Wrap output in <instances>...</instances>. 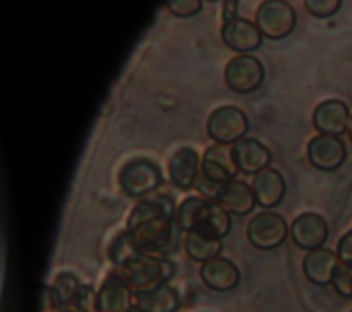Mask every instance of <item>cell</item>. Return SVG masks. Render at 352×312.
<instances>
[{
	"mask_svg": "<svg viewBox=\"0 0 352 312\" xmlns=\"http://www.w3.org/2000/svg\"><path fill=\"white\" fill-rule=\"evenodd\" d=\"M175 199L169 194H155L139 201L126 219V231L144 253L164 256L176 246L177 220Z\"/></svg>",
	"mask_w": 352,
	"mask_h": 312,
	"instance_id": "cell-1",
	"label": "cell"
},
{
	"mask_svg": "<svg viewBox=\"0 0 352 312\" xmlns=\"http://www.w3.org/2000/svg\"><path fill=\"white\" fill-rule=\"evenodd\" d=\"M177 225L182 231L198 232L206 236L221 239L231 231V214L213 202L201 197H187L177 206Z\"/></svg>",
	"mask_w": 352,
	"mask_h": 312,
	"instance_id": "cell-2",
	"label": "cell"
},
{
	"mask_svg": "<svg viewBox=\"0 0 352 312\" xmlns=\"http://www.w3.org/2000/svg\"><path fill=\"white\" fill-rule=\"evenodd\" d=\"M117 272L133 293H143L166 285L176 272V265L166 257L143 253Z\"/></svg>",
	"mask_w": 352,
	"mask_h": 312,
	"instance_id": "cell-3",
	"label": "cell"
},
{
	"mask_svg": "<svg viewBox=\"0 0 352 312\" xmlns=\"http://www.w3.org/2000/svg\"><path fill=\"white\" fill-rule=\"evenodd\" d=\"M121 191L129 198L146 197L164 183L161 168L148 158H132L126 161L117 176Z\"/></svg>",
	"mask_w": 352,
	"mask_h": 312,
	"instance_id": "cell-4",
	"label": "cell"
},
{
	"mask_svg": "<svg viewBox=\"0 0 352 312\" xmlns=\"http://www.w3.org/2000/svg\"><path fill=\"white\" fill-rule=\"evenodd\" d=\"M254 23L263 37L270 40H282L294 30L297 15L292 4L287 1L265 0L256 11Z\"/></svg>",
	"mask_w": 352,
	"mask_h": 312,
	"instance_id": "cell-5",
	"label": "cell"
},
{
	"mask_svg": "<svg viewBox=\"0 0 352 312\" xmlns=\"http://www.w3.org/2000/svg\"><path fill=\"white\" fill-rule=\"evenodd\" d=\"M249 131V120L236 106H220L214 109L206 121V133L221 146H232Z\"/></svg>",
	"mask_w": 352,
	"mask_h": 312,
	"instance_id": "cell-6",
	"label": "cell"
},
{
	"mask_svg": "<svg viewBox=\"0 0 352 312\" xmlns=\"http://www.w3.org/2000/svg\"><path fill=\"white\" fill-rule=\"evenodd\" d=\"M289 227L286 220L270 210L254 214L246 227L249 243L258 250H272L279 247L287 238Z\"/></svg>",
	"mask_w": 352,
	"mask_h": 312,
	"instance_id": "cell-7",
	"label": "cell"
},
{
	"mask_svg": "<svg viewBox=\"0 0 352 312\" xmlns=\"http://www.w3.org/2000/svg\"><path fill=\"white\" fill-rule=\"evenodd\" d=\"M263 63L253 55H238L231 58L224 67V81L236 93H252L264 81Z\"/></svg>",
	"mask_w": 352,
	"mask_h": 312,
	"instance_id": "cell-8",
	"label": "cell"
},
{
	"mask_svg": "<svg viewBox=\"0 0 352 312\" xmlns=\"http://www.w3.org/2000/svg\"><path fill=\"white\" fill-rule=\"evenodd\" d=\"M135 293L124 278L110 272L96 291V312H131L135 308Z\"/></svg>",
	"mask_w": 352,
	"mask_h": 312,
	"instance_id": "cell-9",
	"label": "cell"
},
{
	"mask_svg": "<svg viewBox=\"0 0 352 312\" xmlns=\"http://www.w3.org/2000/svg\"><path fill=\"white\" fill-rule=\"evenodd\" d=\"M307 155L314 168L323 172H333L345 162L346 146L340 136L318 135L308 142Z\"/></svg>",
	"mask_w": 352,
	"mask_h": 312,
	"instance_id": "cell-10",
	"label": "cell"
},
{
	"mask_svg": "<svg viewBox=\"0 0 352 312\" xmlns=\"http://www.w3.org/2000/svg\"><path fill=\"white\" fill-rule=\"evenodd\" d=\"M220 37L231 51L241 55H248L249 52L258 49L263 44V34L257 25L241 16L223 22Z\"/></svg>",
	"mask_w": 352,
	"mask_h": 312,
	"instance_id": "cell-11",
	"label": "cell"
},
{
	"mask_svg": "<svg viewBox=\"0 0 352 312\" xmlns=\"http://www.w3.org/2000/svg\"><path fill=\"white\" fill-rule=\"evenodd\" d=\"M238 172L231 155V147L221 144L206 147L201 159V175L206 181L214 186H223L235 180Z\"/></svg>",
	"mask_w": 352,
	"mask_h": 312,
	"instance_id": "cell-12",
	"label": "cell"
},
{
	"mask_svg": "<svg viewBox=\"0 0 352 312\" xmlns=\"http://www.w3.org/2000/svg\"><path fill=\"white\" fill-rule=\"evenodd\" d=\"M290 235L297 247L311 252L323 247L329 238V227L318 213L305 212L293 220Z\"/></svg>",
	"mask_w": 352,
	"mask_h": 312,
	"instance_id": "cell-13",
	"label": "cell"
},
{
	"mask_svg": "<svg viewBox=\"0 0 352 312\" xmlns=\"http://www.w3.org/2000/svg\"><path fill=\"white\" fill-rule=\"evenodd\" d=\"M231 155L239 172L243 175H257L268 168L271 151L254 137H242L231 146Z\"/></svg>",
	"mask_w": 352,
	"mask_h": 312,
	"instance_id": "cell-14",
	"label": "cell"
},
{
	"mask_svg": "<svg viewBox=\"0 0 352 312\" xmlns=\"http://www.w3.org/2000/svg\"><path fill=\"white\" fill-rule=\"evenodd\" d=\"M201 172L199 154L192 147H182L168 162V175L172 184L180 191H188L197 183Z\"/></svg>",
	"mask_w": 352,
	"mask_h": 312,
	"instance_id": "cell-15",
	"label": "cell"
},
{
	"mask_svg": "<svg viewBox=\"0 0 352 312\" xmlns=\"http://www.w3.org/2000/svg\"><path fill=\"white\" fill-rule=\"evenodd\" d=\"M349 117L346 103L340 99H329L316 106L312 122L320 135L341 136L346 132Z\"/></svg>",
	"mask_w": 352,
	"mask_h": 312,
	"instance_id": "cell-16",
	"label": "cell"
},
{
	"mask_svg": "<svg viewBox=\"0 0 352 312\" xmlns=\"http://www.w3.org/2000/svg\"><path fill=\"white\" fill-rule=\"evenodd\" d=\"M214 201L235 216H246L257 205L252 186L243 180H231L219 186Z\"/></svg>",
	"mask_w": 352,
	"mask_h": 312,
	"instance_id": "cell-17",
	"label": "cell"
},
{
	"mask_svg": "<svg viewBox=\"0 0 352 312\" xmlns=\"http://www.w3.org/2000/svg\"><path fill=\"white\" fill-rule=\"evenodd\" d=\"M199 278L213 291H230L238 286L241 274L231 260L219 256L201 265Z\"/></svg>",
	"mask_w": 352,
	"mask_h": 312,
	"instance_id": "cell-18",
	"label": "cell"
},
{
	"mask_svg": "<svg viewBox=\"0 0 352 312\" xmlns=\"http://www.w3.org/2000/svg\"><path fill=\"white\" fill-rule=\"evenodd\" d=\"M252 188L257 205L263 209H271L282 202L286 194V181L279 170L268 166L253 176Z\"/></svg>",
	"mask_w": 352,
	"mask_h": 312,
	"instance_id": "cell-19",
	"label": "cell"
},
{
	"mask_svg": "<svg viewBox=\"0 0 352 312\" xmlns=\"http://www.w3.org/2000/svg\"><path fill=\"white\" fill-rule=\"evenodd\" d=\"M338 264L340 260L337 253L326 247H319L305 254L302 260V272L311 283L316 286H326L331 283Z\"/></svg>",
	"mask_w": 352,
	"mask_h": 312,
	"instance_id": "cell-20",
	"label": "cell"
},
{
	"mask_svg": "<svg viewBox=\"0 0 352 312\" xmlns=\"http://www.w3.org/2000/svg\"><path fill=\"white\" fill-rule=\"evenodd\" d=\"M135 308L140 312H177L180 308V297L175 287L169 283L157 289L135 293Z\"/></svg>",
	"mask_w": 352,
	"mask_h": 312,
	"instance_id": "cell-21",
	"label": "cell"
},
{
	"mask_svg": "<svg viewBox=\"0 0 352 312\" xmlns=\"http://www.w3.org/2000/svg\"><path fill=\"white\" fill-rule=\"evenodd\" d=\"M187 257L195 263H206L220 256L223 250L221 239L206 236L198 232H187L183 239Z\"/></svg>",
	"mask_w": 352,
	"mask_h": 312,
	"instance_id": "cell-22",
	"label": "cell"
},
{
	"mask_svg": "<svg viewBox=\"0 0 352 312\" xmlns=\"http://www.w3.org/2000/svg\"><path fill=\"white\" fill-rule=\"evenodd\" d=\"M143 253L144 252L140 249V246L126 230L118 232L113 238L107 249V257L116 267V269L124 268Z\"/></svg>",
	"mask_w": 352,
	"mask_h": 312,
	"instance_id": "cell-23",
	"label": "cell"
},
{
	"mask_svg": "<svg viewBox=\"0 0 352 312\" xmlns=\"http://www.w3.org/2000/svg\"><path fill=\"white\" fill-rule=\"evenodd\" d=\"M51 286L58 291V294L63 302V307L69 308L72 300L74 298V296L77 294V291L80 290L82 283L74 274H72L69 271H62V272L56 274Z\"/></svg>",
	"mask_w": 352,
	"mask_h": 312,
	"instance_id": "cell-24",
	"label": "cell"
},
{
	"mask_svg": "<svg viewBox=\"0 0 352 312\" xmlns=\"http://www.w3.org/2000/svg\"><path fill=\"white\" fill-rule=\"evenodd\" d=\"M331 285L341 297L352 298V267L340 261L334 271Z\"/></svg>",
	"mask_w": 352,
	"mask_h": 312,
	"instance_id": "cell-25",
	"label": "cell"
},
{
	"mask_svg": "<svg viewBox=\"0 0 352 312\" xmlns=\"http://www.w3.org/2000/svg\"><path fill=\"white\" fill-rule=\"evenodd\" d=\"M69 308L76 312H96V291L92 286L82 283Z\"/></svg>",
	"mask_w": 352,
	"mask_h": 312,
	"instance_id": "cell-26",
	"label": "cell"
},
{
	"mask_svg": "<svg viewBox=\"0 0 352 312\" xmlns=\"http://www.w3.org/2000/svg\"><path fill=\"white\" fill-rule=\"evenodd\" d=\"M305 10L315 18L324 19L333 16L341 7L340 0H305Z\"/></svg>",
	"mask_w": 352,
	"mask_h": 312,
	"instance_id": "cell-27",
	"label": "cell"
},
{
	"mask_svg": "<svg viewBox=\"0 0 352 312\" xmlns=\"http://www.w3.org/2000/svg\"><path fill=\"white\" fill-rule=\"evenodd\" d=\"M166 7L170 14L177 18L186 19L197 15L202 10L201 0H172L166 1Z\"/></svg>",
	"mask_w": 352,
	"mask_h": 312,
	"instance_id": "cell-28",
	"label": "cell"
},
{
	"mask_svg": "<svg viewBox=\"0 0 352 312\" xmlns=\"http://www.w3.org/2000/svg\"><path fill=\"white\" fill-rule=\"evenodd\" d=\"M65 309L58 291L52 286H43L40 291V312H60Z\"/></svg>",
	"mask_w": 352,
	"mask_h": 312,
	"instance_id": "cell-29",
	"label": "cell"
},
{
	"mask_svg": "<svg viewBox=\"0 0 352 312\" xmlns=\"http://www.w3.org/2000/svg\"><path fill=\"white\" fill-rule=\"evenodd\" d=\"M336 253L341 263L352 267V230L340 238Z\"/></svg>",
	"mask_w": 352,
	"mask_h": 312,
	"instance_id": "cell-30",
	"label": "cell"
},
{
	"mask_svg": "<svg viewBox=\"0 0 352 312\" xmlns=\"http://www.w3.org/2000/svg\"><path fill=\"white\" fill-rule=\"evenodd\" d=\"M221 16H223V22H227V21H231V19L236 18L238 16V1H234V0L224 1Z\"/></svg>",
	"mask_w": 352,
	"mask_h": 312,
	"instance_id": "cell-31",
	"label": "cell"
},
{
	"mask_svg": "<svg viewBox=\"0 0 352 312\" xmlns=\"http://www.w3.org/2000/svg\"><path fill=\"white\" fill-rule=\"evenodd\" d=\"M346 132H348V136L352 142V115L349 117V121H348V126H346Z\"/></svg>",
	"mask_w": 352,
	"mask_h": 312,
	"instance_id": "cell-32",
	"label": "cell"
},
{
	"mask_svg": "<svg viewBox=\"0 0 352 312\" xmlns=\"http://www.w3.org/2000/svg\"><path fill=\"white\" fill-rule=\"evenodd\" d=\"M60 312H76V311H73V309H70V308H65V309H62Z\"/></svg>",
	"mask_w": 352,
	"mask_h": 312,
	"instance_id": "cell-33",
	"label": "cell"
},
{
	"mask_svg": "<svg viewBox=\"0 0 352 312\" xmlns=\"http://www.w3.org/2000/svg\"><path fill=\"white\" fill-rule=\"evenodd\" d=\"M131 312H140V311H138V309H136V308H133V309H132V311H131Z\"/></svg>",
	"mask_w": 352,
	"mask_h": 312,
	"instance_id": "cell-34",
	"label": "cell"
},
{
	"mask_svg": "<svg viewBox=\"0 0 352 312\" xmlns=\"http://www.w3.org/2000/svg\"><path fill=\"white\" fill-rule=\"evenodd\" d=\"M351 312H352V311H351Z\"/></svg>",
	"mask_w": 352,
	"mask_h": 312,
	"instance_id": "cell-35",
	"label": "cell"
}]
</instances>
